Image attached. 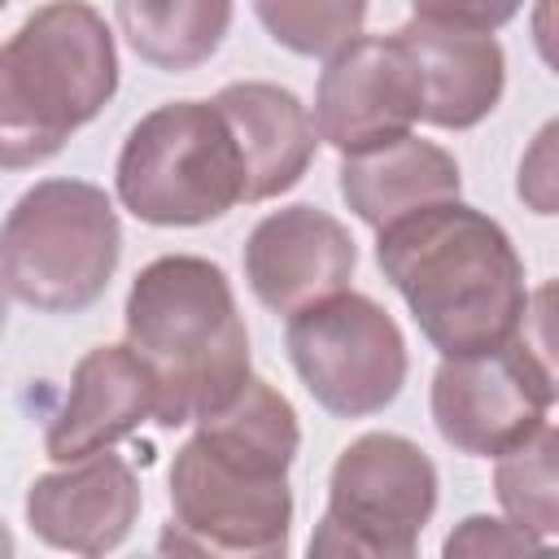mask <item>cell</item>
<instances>
[{"instance_id":"6da1fadb","label":"cell","mask_w":559,"mask_h":559,"mask_svg":"<svg viewBox=\"0 0 559 559\" xmlns=\"http://www.w3.org/2000/svg\"><path fill=\"white\" fill-rule=\"evenodd\" d=\"M301 428L293 402L249 376L231 402L197 419L170 463V520L157 550L210 559H275L288 550Z\"/></svg>"},{"instance_id":"7a4b0ae2","label":"cell","mask_w":559,"mask_h":559,"mask_svg":"<svg viewBox=\"0 0 559 559\" xmlns=\"http://www.w3.org/2000/svg\"><path fill=\"white\" fill-rule=\"evenodd\" d=\"M376 262L441 358L498 349L528 319L524 262L511 236L459 197L380 227Z\"/></svg>"},{"instance_id":"3957f363","label":"cell","mask_w":559,"mask_h":559,"mask_svg":"<svg viewBox=\"0 0 559 559\" xmlns=\"http://www.w3.org/2000/svg\"><path fill=\"white\" fill-rule=\"evenodd\" d=\"M127 345L144 362L162 428L197 424L236 397L249 371V328L240 319L231 280L218 262L197 253L153 258L122 306Z\"/></svg>"},{"instance_id":"277c9868","label":"cell","mask_w":559,"mask_h":559,"mask_svg":"<svg viewBox=\"0 0 559 559\" xmlns=\"http://www.w3.org/2000/svg\"><path fill=\"white\" fill-rule=\"evenodd\" d=\"M118 92L114 31L87 0H48L0 44V170L66 148Z\"/></svg>"},{"instance_id":"5b68a950","label":"cell","mask_w":559,"mask_h":559,"mask_svg":"<svg viewBox=\"0 0 559 559\" xmlns=\"http://www.w3.org/2000/svg\"><path fill=\"white\" fill-rule=\"evenodd\" d=\"M122 258V223L105 188L87 179H39L0 223V280L44 314L96 306Z\"/></svg>"},{"instance_id":"8992f818","label":"cell","mask_w":559,"mask_h":559,"mask_svg":"<svg viewBox=\"0 0 559 559\" xmlns=\"http://www.w3.org/2000/svg\"><path fill=\"white\" fill-rule=\"evenodd\" d=\"M118 201L148 227H201L245 201V162L214 100L144 114L114 166Z\"/></svg>"},{"instance_id":"52a82bcc","label":"cell","mask_w":559,"mask_h":559,"mask_svg":"<svg viewBox=\"0 0 559 559\" xmlns=\"http://www.w3.org/2000/svg\"><path fill=\"white\" fill-rule=\"evenodd\" d=\"M437 511V467L402 432L354 437L328 476L314 559H411Z\"/></svg>"},{"instance_id":"ba28073f","label":"cell","mask_w":559,"mask_h":559,"mask_svg":"<svg viewBox=\"0 0 559 559\" xmlns=\"http://www.w3.org/2000/svg\"><path fill=\"white\" fill-rule=\"evenodd\" d=\"M284 349L306 393L336 419L380 415L406 384V336L367 293H332L288 314Z\"/></svg>"},{"instance_id":"9c48e42d","label":"cell","mask_w":559,"mask_h":559,"mask_svg":"<svg viewBox=\"0 0 559 559\" xmlns=\"http://www.w3.org/2000/svg\"><path fill=\"white\" fill-rule=\"evenodd\" d=\"M555 406L550 345H533L520 328L507 345L441 358L428 411L445 445L472 459H498L533 437Z\"/></svg>"},{"instance_id":"30bf717a","label":"cell","mask_w":559,"mask_h":559,"mask_svg":"<svg viewBox=\"0 0 559 559\" xmlns=\"http://www.w3.org/2000/svg\"><path fill=\"white\" fill-rule=\"evenodd\" d=\"M310 122L341 157L380 148L424 122V83L402 35H354L328 52Z\"/></svg>"},{"instance_id":"8fae6325","label":"cell","mask_w":559,"mask_h":559,"mask_svg":"<svg viewBox=\"0 0 559 559\" xmlns=\"http://www.w3.org/2000/svg\"><path fill=\"white\" fill-rule=\"evenodd\" d=\"M358 245L341 218L319 205H284L245 240V280L271 314H293L349 288Z\"/></svg>"},{"instance_id":"7c38bea8","label":"cell","mask_w":559,"mask_h":559,"mask_svg":"<svg viewBox=\"0 0 559 559\" xmlns=\"http://www.w3.org/2000/svg\"><path fill=\"white\" fill-rule=\"evenodd\" d=\"M140 480L122 454L96 450L61 472H44L26 489V524L31 533L70 555H109L127 542L140 515Z\"/></svg>"},{"instance_id":"4fadbf2b","label":"cell","mask_w":559,"mask_h":559,"mask_svg":"<svg viewBox=\"0 0 559 559\" xmlns=\"http://www.w3.org/2000/svg\"><path fill=\"white\" fill-rule=\"evenodd\" d=\"M157 393L131 345H96L70 371V393L44 432V454L52 463H74L83 454L109 450L153 419Z\"/></svg>"},{"instance_id":"5bb4252c","label":"cell","mask_w":559,"mask_h":559,"mask_svg":"<svg viewBox=\"0 0 559 559\" xmlns=\"http://www.w3.org/2000/svg\"><path fill=\"white\" fill-rule=\"evenodd\" d=\"M214 105L227 118L240 162H245V205L271 201L301 183V175L314 162L319 135L297 92L280 83L245 79V83L218 87Z\"/></svg>"},{"instance_id":"9a60e30c","label":"cell","mask_w":559,"mask_h":559,"mask_svg":"<svg viewBox=\"0 0 559 559\" xmlns=\"http://www.w3.org/2000/svg\"><path fill=\"white\" fill-rule=\"evenodd\" d=\"M397 35L411 48L424 83V122L441 131H467L498 109L507 87V57L493 35L432 26L419 17L402 22Z\"/></svg>"},{"instance_id":"2e32d148","label":"cell","mask_w":559,"mask_h":559,"mask_svg":"<svg viewBox=\"0 0 559 559\" xmlns=\"http://www.w3.org/2000/svg\"><path fill=\"white\" fill-rule=\"evenodd\" d=\"M336 188L345 197V205L371 227H389L402 214H415L432 201H450L463 188L459 162L419 135H397L380 148L367 153H349L336 170Z\"/></svg>"},{"instance_id":"e0dca14e","label":"cell","mask_w":559,"mask_h":559,"mask_svg":"<svg viewBox=\"0 0 559 559\" xmlns=\"http://www.w3.org/2000/svg\"><path fill=\"white\" fill-rule=\"evenodd\" d=\"M118 31L153 70H197L227 39L236 0H118Z\"/></svg>"},{"instance_id":"ac0fdd59","label":"cell","mask_w":559,"mask_h":559,"mask_svg":"<svg viewBox=\"0 0 559 559\" xmlns=\"http://www.w3.org/2000/svg\"><path fill=\"white\" fill-rule=\"evenodd\" d=\"M555 450H559V437H555V428L546 419L533 437H524L520 445L502 450L498 454V467H493L498 507L507 511L511 524H520L537 542H550L559 533V472H555Z\"/></svg>"},{"instance_id":"d6986e66","label":"cell","mask_w":559,"mask_h":559,"mask_svg":"<svg viewBox=\"0 0 559 559\" xmlns=\"http://www.w3.org/2000/svg\"><path fill=\"white\" fill-rule=\"evenodd\" d=\"M253 13L280 48L297 57H328L362 35L367 0H253Z\"/></svg>"},{"instance_id":"ffe728a7","label":"cell","mask_w":559,"mask_h":559,"mask_svg":"<svg viewBox=\"0 0 559 559\" xmlns=\"http://www.w3.org/2000/svg\"><path fill=\"white\" fill-rule=\"evenodd\" d=\"M546 542H537L533 533H524L511 520H493V515H467L450 537H445V555H524V550H542Z\"/></svg>"},{"instance_id":"44dd1931","label":"cell","mask_w":559,"mask_h":559,"mask_svg":"<svg viewBox=\"0 0 559 559\" xmlns=\"http://www.w3.org/2000/svg\"><path fill=\"white\" fill-rule=\"evenodd\" d=\"M419 22L432 26H459V31H485L493 35L498 26H507L524 0H411Z\"/></svg>"},{"instance_id":"7402d4cb","label":"cell","mask_w":559,"mask_h":559,"mask_svg":"<svg viewBox=\"0 0 559 559\" xmlns=\"http://www.w3.org/2000/svg\"><path fill=\"white\" fill-rule=\"evenodd\" d=\"M4 319H9V288H4V280H0V332H4Z\"/></svg>"},{"instance_id":"603a6c76","label":"cell","mask_w":559,"mask_h":559,"mask_svg":"<svg viewBox=\"0 0 559 559\" xmlns=\"http://www.w3.org/2000/svg\"><path fill=\"white\" fill-rule=\"evenodd\" d=\"M4 4H9V0H0V9H4Z\"/></svg>"}]
</instances>
